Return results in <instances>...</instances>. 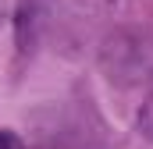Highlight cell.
I'll return each instance as SVG.
<instances>
[{
  "label": "cell",
  "mask_w": 153,
  "mask_h": 149,
  "mask_svg": "<svg viewBox=\"0 0 153 149\" xmlns=\"http://www.w3.org/2000/svg\"><path fill=\"white\" fill-rule=\"evenodd\" d=\"M96 60L103 78L117 89H135L153 78V36L143 25H114L100 36Z\"/></svg>",
  "instance_id": "6da1fadb"
},
{
  "label": "cell",
  "mask_w": 153,
  "mask_h": 149,
  "mask_svg": "<svg viewBox=\"0 0 153 149\" xmlns=\"http://www.w3.org/2000/svg\"><path fill=\"white\" fill-rule=\"evenodd\" d=\"M36 149H89V128L68 107H39L25 117Z\"/></svg>",
  "instance_id": "7a4b0ae2"
},
{
  "label": "cell",
  "mask_w": 153,
  "mask_h": 149,
  "mask_svg": "<svg viewBox=\"0 0 153 149\" xmlns=\"http://www.w3.org/2000/svg\"><path fill=\"white\" fill-rule=\"evenodd\" d=\"M46 25V0H18L14 7V43L22 57H32L39 46V32Z\"/></svg>",
  "instance_id": "3957f363"
},
{
  "label": "cell",
  "mask_w": 153,
  "mask_h": 149,
  "mask_svg": "<svg viewBox=\"0 0 153 149\" xmlns=\"http://www.w3.org/2000/svg\"><path fill=\"white\" fill-rule=\"evenodd\" d=\"M139 131L153 139V78H150V96L143 100V107H139Z\"/></svg>",
  "instance_id": "277c9868"
},
{
  "label": "cell",
  "mask_w": 153,
  "mask_h": 149,
  "mask_svg": "<svg viewBox=\"0 0 153 149\" xmlns=\"http://www.w3.org/2000/svg\"><path fill=\"white\" fill-rule=\"evenodd\" d=\"M0 149H18V139L11 131H0Z\"/></svg>",
  "instance_id": "5b68a950"
},
{
  "label": "cell",
  "mask_w": 153,
  "mask_h": 149,
  "mask_svg": "<svg viewBox=\"0 0 153 149\" xmlns=\"http://www.w3.org/2000/svg\"><path fill=\"white\" fill-rule=\"evenodd\" d=\"M7 25V0H0V29Z\"/></svg>",
  "instance_id": "8992f818"
}]
</instances>
